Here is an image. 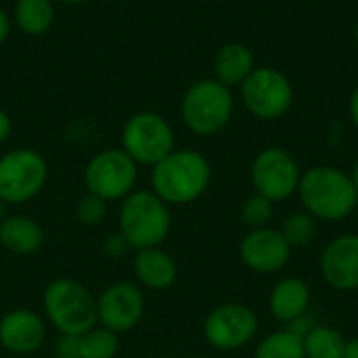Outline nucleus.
<instances>
[{
  "label": "nucleus",
  "mask_w": 358,
  "mask_h": 358,
  "mask_svg": "<svg viewBox=\"0 0 358 358\" xmlns=\"http://www.w3.org/2000/svg\"><path fill=\"white\" fill-rule=\"evenodd\" d=\"M245 109L260 120H277L294 105V86L285 73L273 67H254L241 84Z\"/></svg>",
  "instance_id": "nucleus-9"
},
{
  "label": "nucleus",
  "mask_w": 358,
  "mask_h": 358,
  "mask_svg": "<svg viewBox=\"0 0 358 358\" xmlns=\"http://www.w3.org/2000/svg\"><path fill=\"white\" fill-rule=\"evenodd\" d=\"M147 358H159V357H147Z\"/></svg>",
  "instance_id": "nucleus-38"
},
{
  "label": "nucleus",
  "mask_w": 358,
  "mask_h": 358,
  "mask_svg": "<svg viewBox=\"0 0 358 358\" xmlns=\"http://www.w3.org/2000/svg\"><path fill=\"white\" fill-rule=\"evenodd\" d=\"M145 315V294L134 281H115L96 296V321L122 336L132 331Z\"/></svg>",
  "instance_id": "nucleus-12"
},
{
  "label": "nucleus",
  "mask_w": 358,
  "mask_h": 358,
  "mask_svg": "<svg viewBox=\"0 0 358 358\" xmlns=\"http://www.w3.org/2000/svg\"><path fill=\"white\" fill-rule=\"evenodd\" d=\"M298 195L313 218L329 222L348 218L358 206V191L350 174L334 166H315L302 172Z\"/></svg>",
  "instance_id": "nucleus-2"
},
{
  "label": "nucleus",
  "mask_w": 358,
  "mask_h": 358,
  "mask_svg": "<svg viewBox=\"0 0 358 358\" xmlns=\"http://www.w3.org/2000/svg\"><path fill=\"white\" fill-rule=\"evenodd\" d=\"M46 319L29 308H13L0 319V346L17 357L38 352L46 342Z\"/></svg>",
  "instance_id": "nucleus-14"
},
{
  "label": "nucleus",
  "mask_w": 358,
  "mask_h": 358,
  "mask_svg": "<svg viewBox=\"0 0 358 358\" xmlns=\"http://www.w3.org/2000/svg\"><path fill=\"white\" fill-rule=\"evenodd\" d=\"M281 235L285 241L294 248H304L317 237V218H313L308 212H296L289 214L281 227Z\"/></svg>",
  "instance_id": "nucleus-24"
},
{
  "label": "nucleus",
  "mask_w": 358,
  "mask_h": 358,
  "mask_svg": "<svg viewBox=\"0 0 358 358\" xmlns=\"http://www.w3.org/2000/svg\"><path fill=\"white\" fill-rule=\"evenodd\" d=\"M258 334L256 313L239 302L216 306L203 321L206 342L222 352L239 350L248 346Z\"/></svg>",
  "instance_id": "nucleus-11"
},
{
  "label": "nucleus",
  "mask_w": 358,
  "mask_h": 358,
  "mask_svg": "<svg viewBox=\"0 0 358 358\" xmlns=\"http://www.w3.org/2000/svg\"><path fill=\"white\" fill-rule=\"evenodd\" d=\"M138 180V166L124 149H103L90 157L84 170L88 193L109 201L126 199Z\"/></svg>",
  "instance_id": "nucleus-7"
},
{
  "label": "nucleus",
  "mask_w": 358,
  "mask_h": 358,
  "mask_svg": "<svg viewBox=\"0 0 358 358\" xmlns=\"http://www.w3.org/2000/svg\"><path fill=\"white\" fill-rule=\"evenodd\" d=\"M8 34H10V19H8V15L0 8V46L6 42Z\"/></svg>",
  "instance_id": "nucleus-30"
},
{
  "label": "nucleus",
  "mask_w": 358,
  "mask_h": 358,
  "mask_svg": "<svg viewBox=\"0 0 358 358\" xmlns=\"http://www.w3.org/2000/svg\"><path fill=\"white\" fill-rule=\"evenodd\" d=\"M42 310L46 323L59 336H82L96 321V298L76 279L57 277L42 292Z\"/></svg>",
  "instance_id": "nucleus-3"
},
{
  "label": "nucleus",
  "mask_w": 358,
  "mask_h": 358,
  "mask_svg": "<svg viewBox=\"0 0 358 358\" xmlns=\"http://www.w3.org/2000/svg\"><path fill=\"white\" fill-rule=\"evenodd\" d=\"M185 358H203V357H185Z\"/></svg>",
  "instance_id": "nucleus-37"
},
{
  "label": "nucleus",
  "mask_w": 358,
  "mask_h": 358,
  "mask_svg": "<svg viewBox=\"0 0 358 358\" xmlns=\"http://www.w3.org/2000/svg\"><path fill=\"white\" fill-rule=\"evenodd\" d=\"M52 2H65V4H82L86 0H52Z\"/></svg>",
  "instance_id": "nucleus-35"
},
{
  "label": "nucleus",
  "mask_w": 358,
  "mask_h": 358,
  "mask_svg": "<svg viewBox=\"0 0 358 358\" xmlns=\"http://www.w3.org/2000/svg\"><path fill=\"white\" fill-rule=\"evenodd\" d=\"M321 275L338 292L358 289V235H340L321 254Z\"/></svg>",
  "instance_id": "nucleus-15"
},
{
  "label": "nucleus",
  "mask_w": 358,
  "mask_h": 358,
  "mask_svg": "<svg viewBox=\"0 0 358 358\" xmlns=\"http://www.w3.org/2000/svg\"><path fill=\"white\" fill-rule=\"evenodd\" d=\"M13 17L25 36H42L55 21V6L52 0H17Z\"/></svg>",
  "instance_id": "nucleus-20"
},
{
  "label": "nucleus",
  "mask_w": 358,
  "mask_h": 358,
  "mask_svg": "<svg viewBox=\"0 0 358 358\" xmlns=\"http://www.w3.org/2000/svg\"><path fill=\"white\" fill-rule=\"evenodd\" d=\"M254 71V55L241 42H229L218 48L214 57V80L231 86H241L243 80Z\"/></svg>",
  "instance_id": "nucleus-19"
},
{
  "label": "nucleus",
  "mask_w": 358,
  "mask_h": 358,
  "mask_svg": "<svg viewBox=\"0 0 358 358\" xmlns=\"http://www.w3.org/2000/svg\"><path fill=\"white\" fill-rule=\"evenodd\" d=\"M132 271H134L138 285L151 292L170 289L178 279L176 260L166 250H162V245L134 252Z\"/></svg>",
  "instance_id": "nucleus-16"
},
{
  "label": "nucleus",
  "mask_w": 358,
  "mask_h": 358,
  "mask_svg": "<svg viewBox=\"0 0 358 358\" xmlns=\"http://www.w3.org/2000/svg\"><path fill=\"white\" fill-rule=\"evenodd\" d=\"M80 358H115L120 352V336L94 325L86 334L78 336Z\"/></svg>",
  "instance_id": "nucleus-23"
},
{
  "label": "nucleus",
  "mask_w": 358,
  "mask_h": 358,
  "mask_svg": "<svg viewBox=\"0 0 358 358\" xmlns=\"http://www.w3.org/2000/svg\"><path fill=\"white\" fill-rule=\"evenodd\" d=\"M273 203H275V201L266 199V197L260 195V193L250 195V197L241 203V220H243V224H245L250 231L268 227V222L273 220V214H275Z\"/></svg>",
  "instance_id": "nucleus-25"
},
{
  "label": "nucleus",
  "mask_w": 358,
  "mask_h": 358,
  "mask_svg": "<svg viewBox=\"0 0 358 358\" xmlns=\"http://www.w3.org/2000/svg\"><path fill=\"white\" fill-rule=\"evenodd\" d=\"M107 218V201L86 193L84 197L78 199L76 203V220L84 227H96Z\"/></svg>",
  "instance_id": "nucleus-26"
},
{
  "label": "nucleus",
  "mask_w": 358,
  "mask_h": 358,
  "mask_svg": "<svg viewBox=\"0 0 358 358\" xmlns=\"http://www.w3.org/2000/svg\"><path fill=\"white\" fill-rule=\"evenodd\" d=\"M57 358H80V346L78 338L73 336H59L57 346H55Z\"/></svg>",
  "instance_id": "nucleus-28"
},
{
  "label": "nucleus",
  "mask_w": 358,
  "mask_h": 358,
  "mask_svg": "<svg viewBox=\"0 0 358 358\" xmlns=\"http://www.w3.org/2000/svg\"><path fill=\"white\" fill-rule=\"evenodd\" d=\"M212 180L206 155L193 149H174L151 168V191L168 206H187L199 199Z\"/></svg>",
  "instance_id": "nucleus-1"
},
{
  "label": "nucleus",
  "mask_w": 358,
  "mask_h": 358,
  "mask_svg": "<svg viewBox=\"0 0 358 358\" xmlns=\"http://www.w3.org/2000/svg\"><path fill=\"white\" fill-rule=\"evenodd\" d=\"M344 358H358V338H355V340H348V342H346Z\"/></svg>",
  "instance_id": "nucleus-32"
},
{
  "label": "nucleus",
  "mask_w": 358,
  "mask_h": 358,
  "mask_svg": "<svg viewBox=\"0 0 358 358\" xmlns=\"http://www.w3.org/2000/svg\"><path fill=\"white\" fill-rule=\"evenodd\" d=\"M6 218V203L4 201H0V222Z\"/></svg>",
  "instance_id": "nucleus-34"
},
{
  "label": "nucleus",
  "mask_w": 358,
  "mask_h": 358,
  "mask_svg": "<svg viewBox=\"0 0 358 358\" xmlns=\"http://www.w3.org/2000/svg\"><path fill=\"white\" fill-rule=\"evenodd\" d=\"M233 109L231 88L218 80H197L180 99L182 124L199 136H212L224 130L233 117Z\"/></svg>",
  "instance_id": "nucleus-5"
},
{
  "label": "nucleus",
  "mask_w": 358,
  "mask_h": 358,
  "mask_svg": "<svg viewBox=\"0 0 358 358\" xmlns=\"http://www.w3.org/2000/svg\"><path fill=\"white\" fill-rule=\"evenodd\" d=\"M308 306H310V287L306 285V281L296 277L281 279L273 287L268 298L271 315L283 323H296L306 315Z\"/></svg>",
  "instance_id": "nucleus-18"
},
{
  "label": "nucleus",
  "mask_w": 358,
  "mask_h": 358,
  "mask_svg": "<svg viewBox=\"0 0 358 358\" xmlns=\"http://www.w3.org/2000/svg\"><path fill=\"white\" fill-rule=\"evenodd\" d=\"M350 178H352V185H355V189L358 191V159L355 162V168H352V174H350Z\"/></svg>",
  "instance_id": "nucleus-33"
},
{
  "label": "nucleus",
  "mask_w": 358,
  "mask_h": 358,
  "mask_svg": "<svg viewBox=\"0 0 358 358\" xmlns=\"http://www.w3.org/2000/svg\"><path fill=\"white\" fill-rule=\"evenodd\" d=\"M355 40H357V46H358V21H357V27H355Z\"/></svg>",
  "instance_id": "nucleus-36"
},
{
  "label": "nucleus",
  "mask_w": 358,
  "mask_h": 358,
  "mask_svg": "<svg viewBox=\"0 0 358 358\" xmlns=\"http://www.w3.org/2000/svg\"><path fill=\"white\" fill-rule=\"evenodd\" d=\"M48 180V164L42 153L21 147L0 157V201L21 206L40 195Z\"/></svg>",
  "instance_id": "nucleus-6"
},
{
  "label": "nucleus",
  "mask_w": 358,
  "mask_h": 358,
  "mask_svg": "<svg viewBox=\"0 0 358 358\" xmlns=\"http://www.w3.org/2000/svg\"><path fill=\"white\" fill-rule=\"evenodd\" d=\"M250 178L256 193L271 201H283L298 193L302 170L287 149L266 147L254 157Z\"/></svg>",
  "instance_id": "nucleus-10"
},
{
  "label": "nucleus",
  "mask_w": 358,
  "mask_h": 358,
  "mask_svg": "<svg viewBox=\"0 0 358 358\" xmlns=\"http://www.w3.org/2000/svg\"><path fill=\"white\" fill-rule=\"evenodd\" d=\"M10 130H13V122L8 117V113L0 109V145L6 143V138L10 136Z\"/></svg>",
  "instance_id": "nucleus-29"
},
{
  "label": "nucleus",
  "mask_w": 358,
  "mask_h": 358,
  "mask_svg": "<svg viewBox=\"0 0 358 358\" xmlns=\"http://www.w3.org/2000/svg\"><path fill=\"white\" fill-rule=\"evenodd\" d=\"M172 229L170 206L162 201L153 191L134 189L126 199H122L117 231L128 241L130 250L159 248Z\"/></svg>",
  "instance_id": "nucleus-4"
},
{
  "label": "nucleus",
  "mask_w": 358,
  "mask_h": 358,
  "mask_svg": "<svg viewBox=\"0 0 358 358\" xmlns=\"http://www.w3.org/2000/svg\"><path fill=\"white\" fill-rule=\"evenodd\" d=\"M122 149L136 166L153 168L174 151V130L170 122L155 111L134 113L122 128Z\"/></svg>",
  "instance_id": "nucleus-8"
},
{
  "label": "nucleus",
  "mask_w": 358,
  "mask_h": 358,
  "mask_svg": "<svg viewBox=\"0 0 358 358\" xmlns=\"http://www.w3.org/2000/svg\"><path fill=\"white\" fill-rule=\"evenodd\" d=\"M348 111H350V120L355 124V128L358 130V86L352 90L350 101H348Z\"/></svg>",
  "instance_id": "nucleus-31"
},
{
  "label": "nucleus",
  "mask_w": 358,
  "mask_h": 358,
  "mask_svg": "<svg viewBox=\"0 0 358 358\" xmlns=\"http://www.w3.org/2000/svg\"><path fill=\"white\" fill-rule=\"evenodd\" d=\"M239 258L250 271L258 275H273L287 266L292 258V245L285 241L281 231L273 227L254 229L241 239Z\"/></svg>",
  "instance_id": "nucleus-13"
},
{
  "label": "nucleus",
  "mask_w": 358,
  "mask_h": 358,
  "mask_svg": "<svg viewBox=\"0 0 358 358\" xmlns=\"http://www.w3.org/2000/svg\"><path fill=\"white\" fill-rule=\"evenodd\" d=\"M254 358H306L304 340L294 329L268 334L258 344Z\"/></svg>",
  "instance_id": "nucleus-22"
},
{
  "label": "nucleus",
  "mask_w": 358,
  "mask_h": 358,
  "mask_svg": "<svg viewBox=\"0 0 358 358\" xmlns=\"http://www.w3.org/2000/svg\"><path fill=\"white\" fill-rule=\"evenodd\" d=\"M128 252H132V250H130L128 241L122 237V233H120V231L109 233V235L103 239V254H105L107 258L117 260V258H124Z\"/></svg>",
  "instance_id": "nucleus-27"
},
{
  "label": "nucleus",
  "mask_w": 358,
  "mask_h": 358,
  "mask_svg": "<svg viewBox=\"0 0 358 358\" xmlns=\"http://www.w3.org/2000/svg\"><path fill=\"white\" fill-rule=\"evenodd\" d=\"M304 352L306 358H344L346 342L344 336L334 327H310L304 336Z\"/></svg>",
  "instance_id": "nucleus-21"
},
{
  "label": "nucleus",
  "mask_w": 358,
  "mask_h": 358,
  "mask_svg": "<svg viewBox=\"0 0 358 358\" xmlns=\"http://www.w3.org/2000/svg\"><path fill=\"white\" fill-rule=\"evenodd\" d=\"M44 229L40 227L38 220L29 216L6 214V218L0 222V245L15 256L38 254L44 245Z\"/></svg>",
  "instance_id": "nucleus-17"
}]
</instances>
